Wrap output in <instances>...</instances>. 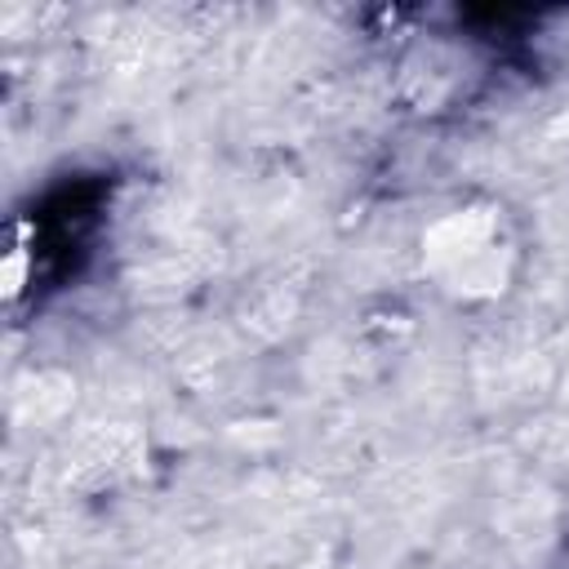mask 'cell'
Returning a JSON list of instances; mask_svg holds the SVG:
<instances>
[{
  "label": "cell",
  "instance_id": "2",
  "mask_svg": "<svg viewBox=\"0 0 569 569\" xmlns=\"http://www.w3.org/2000/svg\"><path fill=\"white\" fill-rule=\"evenodd\" d=\"M22 280H27V253L13 249V253L4 258V293H9V298L22 293Z\"/></svg>",
  "mask_w": 569,
  "mask_h": 569
},
{
  "label": "cell",
  "instance_id": "1",
  "mask_svg": "<svg viewBox=\"0 0 569 569\" xmlns=\"http://www.w3.org/2000/svg\"><path fill=\"white\" fill-rule=\"evenodd\" d=\"M427 271L458 298H498L511 280V244L493 209H453L422 236Z\"/></svg>",
  "mask_w": 569,
  "mask_h": 569
}]
</instances>
